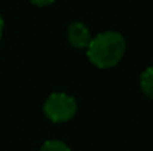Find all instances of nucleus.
I'll return each mask as SVG.
<instances>
[{"instance_id":"nucleus-1","label":"nucleus","mask_w":153,"mask_h":151,"mask_svg":"<svg viewBox=\"0 0 153 151\" xmlns=\"http://www.w3.org/2000/svg\"><path fill=\"white\" fill-rule=\"evenodd\" d=\"M126 50V40L125 37L113 30L104 31L92 37L86 55L88 59L97 67V68H111L117 65Z\"/></svg>"},{"instance_id":"nucleus-4","label":"nucleus","mask_w":153,"mask_h":151,"mask_svg":"<svg viewBox=\"0 0 153 151\" xmlns=\"http://www.w3.org/2000/svg\"><path fill=\"white\" fill-rule=\"evenodd\" d=\"M140 88L144 96L153 99V67L146 68L140 76Z\"/></svg>"},{"instance_id":"nucleus-5","label":"nucleus","mask_w":153,"mask_h":151,"mask_svg":"<svg viewBox=\"0 0 153 151\" xmlns=\"http://www.w3.org/2000/svg\"><path fill=\"white\" fill-rule=\"evenodd\" d=\"M39 151H71V150H70V147L65 142H62L59 139H49L40 147Z\"/></svg>"},{"instance_id":"nucleus-7","label":"nucleus","mask_w":153,"mask_h":151,"mask_svg":"<svg viewBox=\"0 0 153 151\" xmlns=\"http://www.w3.org/2000/svg\"><path fill=\"white\" fill-rule=\"evenodd\" d=\"M3 28H4V21H3V18L0 15V39H1V34H3Z\"/></svg>"},{"instance_id":"nucleus-2","label":"nucleus","mask_w":153,"mask_h":151,"mask_svg":"<svg viewBox=\"0 0 153 151\" xmlns=\"http://www.w3.org/2000/svg\"><path fill=\"white\" fill-rule=\"evenodd\" d=\"M43 113L52 123H65L76 116L77 102L68 94L53 92L43 104Z\"/></svg>"},{"instance_id":"nucleus-3","label":"nucleus","mask_w":153,"mask_h":151,"mask_svg":"<svg viewBox=\"0 0 153 151\" xmlns=\"http://www.w3.org/2000/svg\"><path fill=\"white\" fill-rule=\"evenodd\" d=\"M91 40H92L91 31L83 22L73 21L67 27V42L74 49H88Z\"/></svg>"},{"instance_id":"nucleus-6","label":"nucleus","mask_w":153,"mask_h":151,"mask_svg":"<svg viewBox=\"0 0 153 151\" xmlns=\"http://www.w3.org/2000/svg\"><path fill=\"white\" fill-rule=\"evenodd\" d=\"M30 3H33L34 6H39V7H45V6H49L52 4L55 0H28Z\"/></svg>"}]
</instances>
